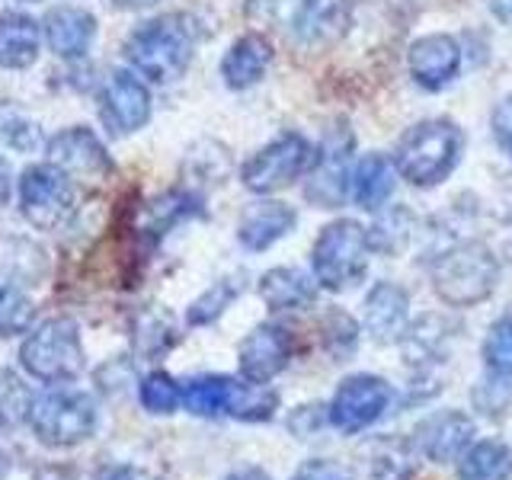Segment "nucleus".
Segmentation results:
<instances>
[{"instance_id":"8","label":"nucleus","mask_w":512,"mask_h":480,"mask_svg":"<svg viewBox=\"0 0 512 480\" xmlns=\"http://www.w3.org/2000/svg\"><path fill=\"white\" fill-rule=\"evenodd\" d=\"M391 400L394 391L381 375H349L336 384L327 404V420L343 436H359V432L372 429L391 410Z\"/></svg>"},{"instance_id":"16","label":"nucleus","mask_w":512,"mask_h":480,"mask_svg":"<svg viewBox=\"0 0 512 480\" xmlns=\"http://www.w3.org/2000/svg\"><path fill=\"white\" fill-rule=\"evenodd\" d=\"M295 224H298L295 208H288L285 202H272V199L253 202L237 221V240L247 250L260 253V250H269L285 234H292Z\"/></svg>"},{"instance_id":"40","label":"nucleus","mask_w":512,"mask_h":480,"mask_svg":"<svg viewBox=\"0 0 512 480\" xmlns=\"http://www.w3.org/2000/svg\"><path fill=\"white\" fill-rule=\"evenodd\" d=\"M7 474H10V455L0 452V480H4Z\"/></svg>"},{"instance_id":"38","label":"nucleus","mask_w":512,"mask_h":480,"mask_svg":"<svg viewBox=\"0 0 512 480\" xmlns=\"http://www.w3.org/2000/svg\"><path fill=\"white\" fill-rule=\"evenodd\" d=\"M10 199V167H7V160L0 157V208L7 205Z\"/></svg>"},{"instance_id":"20","label":"nucleus","mask_w":512,"mask_h":480,"mask_svg":"<svg viewBox=\"0 0 512 480\" xmlns=\"http://www.w3.org/2000/svg\"><path fill=\"white\" fill-rule=\"evenodd\" d=\"M269 61H272V45L263 36L250 32V36H240L231 45V52L224 55L221 77H224V84H228L231 90H247L266 74Z\"/></svg>"},{"instance_id":"24","label":"nucleus","mask_w":512,"mask_h":480,"mask_svg":"<svg viewBox=\"0 0 512 480\" xmlns=\"http://www.w3.org/2000/svg\"><path fill=\"white\" fill-rule=\"evenodd\" d=\"M391 192H394L391 160L381 154H365V160H359L356 173H352V199H356V205L375 212V208H381L391 199Z\"/></svg>"},{"instance_id":"36","label":"nucleus","mask_w":512,"mask_h":480,"mask_svg":"<svg viewBox=\"0 0 512 480\" xmlns=\"http://www.w3.org/2000/svg\"><path fill=\"white\" fill-rule=\"evenodd\" d=\"M100 480H151V477L144 474L141 468H135V464H116V468L103 471Z\"/></svg>"},{"instance_id":"21","label":"nucleus","mask_w":512,"mask_h":480,"mask_svg":"<svg viewBox=\"0 0 512 480\" xmlns=\"http://www.w3.org/2000/svg\"><path fill=\"white\" fill-rule=\"evenodd\" d=\"M237 378L228 375H199L183 381V407L192 416H205V420H218V416H231L234 397H237Z\"/></svg>"},{"instance_id":"14","label":"nucleus","mask_w":512,"mask_h":480,"mask_svg":"<svg viewBox=\"0 0 512 480\" xmlns=\"http://www.w3.org/2000/svg\"><path fill=\"white\" fill-rule=\"evenodd\" d=\"M461 48L452 36H423L410 45V74L426 90H442L458 77Z\"/></svg>"},{"instance_id":"13","label":"nucleus","mask_w":512,"mask_h":480,"mask_svg":"<svg viewBox=\"0 0 512 480\" xmlns=\"http://www.w3.org/2000/svg\"><path fill=\"white\" fill-rule=\"evenodd\" d=\"M48 164H55L74 180H103L112 173V160L103 148V141L96 138L90 128H68L52 138L48 144Z\"/></svg>"},{"instance_id":"4","label":"nucleus","mask_w":512,"mask_h":480,"mask_svg":"<svg viewBox=\"0 0 512 480\" xmlns=\"http://www.w3.org/2000/svg\"><path fill=\"white\" fill-rule=\"evenodd\" d=\"M311 269L317 285L327 292L356 288L368 272V231L349 218L327 224L311 247Z\"/></svg>"},{"instance_id":"22","label":"nucleus","mask_w":512,"mask_h":480,"mask_svg":"<svg viewBox=\"0 0 512 480\" xmlns=\"http://www.w3.org/2000/svg\"><path fill=\"white\" fill-rule=\"evenodd\" d=\"M39 26L26 13L0 16V64L13 71L29 68L39 58Z\"/></svg>"},{"instance_id":"31","label":"nucleus","mask_w":512,"mask_h":480,"mask_svg":"<svg viewBox=\"0 0 512 480\" xmlns=\"http://www.w3.org/2000/svg\"><path fill=\"white\" fill-rule=\"evenodd\" d=\"M32 400L26 394V384L7 368H0V429H10L29 416Z\"/></svg>"},{"instance_id":"2","label":"nucleus","mask_w":512,"mask_h":480,"mask_svg":"<svg viewBox=\"0 0 512 480\" xmlns=\"http://www.w3.org/2000/svg\"><path fill=\"white\" fill-rule=\"evenodd\" d=\"M432 288L436 295L452 304V308H474V304L487 301L500 279V263L490 247L477 244V240H464V244L448 247L439 253V260L429 269Z\"/></svg>"},{"instance_id":"12","label":"nucleus","mask_w":512,"mask_h":480,"mask_svg":"<svg viewBox=\"0 0 512 480\" xmlns=\"http://www.w3.org/2000/svg\"><path fill=\"white\" fill-rule=\"evenodd\" d=\"M288 362H292V336L279 324L253 327L237 346L240 378L253 384H269L272 378H279Z\"/></svg>"},{"instance_id":"29","label":"nucleus","mask_w":512,"mask_h":480,"mask_svg":"<svg viewBox=\"0 0 512 480\" xmlns=\"http://www.w3.org/2000/svg\"><path fill=\"white\" fill-rule=\"evenodd\" d=\"M484 362L490 375L512 378V314H503L484 336Z\"/></svg>"},{"instance_id":"3","label":"nucleus","mask_w":512,"mask_h":480,"mask_svg":"<svg viewBox=\"0 0 512 480\" xmlns=\"http://www.w3.org/2000/svg\"><path fill=\"white\" fill-rule=\"evenodd\" d=\"M464 135L452 119H429L400 138L394 164L407 183L436 186L458 167Z\"/></svg>"},{"instance_id":"18","label":"nucleus","mask_w":512,"mask_h":480,"mask_svg":"<svg viewBox=\"0 0 512 480\" xmlns=\"http://www.w3.org/2000/svg\"><path fill=\"white\" fill-rule=\"evenodd\" d=\"M96 36V20L80 7H55L45 16V42L61 58H80Z\"/></svg>"},{"instance_id":"33","label":"nucleus","mask_w":512,"mask_h":480,"mask_svg":"<svg viewBox=\"0 0 512 480\" xmlns=\"http://www.w3.org/2000/svg\"><path fill=\"white\" fill-rule=\"evenodd\" d=\"M327 420V407L320 404H301L288 413V432H295V439H311L314 432L324 429Z\"/></svg>"},{"instance_id":"11","label":"nucleus","mask_w":512,"mask_h":480,"mask_svg":"<svg viewBox=\"0 0 512 480\" xmlns=\"http://www.w3.org/2000/svg\"><path fill=\"white\" fill-rule=\"evenodd\" d=\"M100 116L112 135H132L151 119V93L135 74L112 71L100 90Z\"/></svg>"},{"instance_id":"32","label":"nucleus","mask_w":512,"mask_h":480,"mask_svg":"<svg viewBox=\"0 0 512 480\" xmlns=\"http://www.w3.org/2000/svg\"><path fill=\"white\" fill-rule=\"evenodd\" d=\"M32 324V301L16 288L0 285V336L26 333Z\"/></svg>"},{"instance_id":"27","label":"nucleus","mask_w":512,"mask_h":480,"mask_svg":"<svg viewBox=\"0 0 512 480\" xmlns=\"http://www.w3.org/2000/svg\"><path fill=\"white\" fill-rule=\"evenodd\" d=\"M138 400L141 407L154 416H170L183 407V384L173 381L167 372H151L138 384Z\"/></svg>"},{"instance_id":"37","label":"nucleus","mask_w":512,"mask_h":480,"mask_svg":"<svg viewBox=\"0 0 512 480\" xmlns=\"http://www.w3.org/2000/svg\"><path fill=\"white\" fill-rule=\"evenodd\" d=\"M224 480H272L269 477V471H263V468H256V464H247V468H237V471H231Z\"/></svg>"},{"instance_id":"39","label":"nucleus","mask_w":512,"mask_h":480,"mask_svg":"<svg viewBox=\"0 0 512 480\" xmlns=\"http://www.w3.org/2000/svg\"><path fill=\"white\" fill-rule=\"evenodd\" d=\"M119 10H144V7H151V4H157V0H112Z\"/></svg>"},{"instance_id":"25","label":"nucleus","mask_w":512,"mask_h":480,"mask_svg":"<svg viewBox=\"0 0 512 480\" xmlns=\"http://www.w3.org/2000/svg\"><path fill=\"white\" fill-rule=\"evenodd\" d=\"M346 148H336V144H327L324 157H317V173L311 176L308 186V199L317 202L320 208H336L346 196Z\"/></svg>"},{"instance_id":"28","label":"nucleus","mask_w":512,"mask_h":480,"mask_svg":"<svg viewBox=\"0 0 512 480\" xmlns=\"http://www.w3.org/2000/svg\"><path fill=\"white\" fill-rule=\"evenodd\" d=\"M410 234H413V221L407 208H394L391 215L378 218V224L368 231V247H375L378 253H404L410 244Z\"/></svg>"},{"instance_id":"30","label":"nucleus","mask_w":512,"mask_h":480,"mask_svg":"<svg viewBox=\"0 0 512 480\" xmlns=\"http://www.w3.org/2000/svg\"><path fill=\"white\" fill-rule=\"evenodd\" d=\"M324 346L336 362H346L359 346V324L346 311H330L324 317Z\"/></svg>"},{"instance_id":"10","label":"nucleus","mask_w":512,"mask_h":480,"mask_svg":"<svg viewBox=\"0 0 512 480\" xmlns=\"http://www.w3.org/2000/svg\"><path fill=\"white\" fill-rule=\"evenodd\" d=\"M477 442V423L464 410H436L413 429V448L432 464H455Z\"/></svg>"},{"instance_id":"19","label":"nucleus","mask_w":512,"mask_h":480,"mask_svg":"<svg viewBox=\"0 0 512 480\" xmlns=\"http://www.w3.org/2000/svg\"><path fill=\"white\" fill-rule=\"evenodd\" d=\"M349 23V0H301L295 13V36L304 45H327L340 39Z\"/></svg>"},{"instance_id":"26","label":"nucleus","mask_w":512,"mask_h":480,"mask_svg":"<svg viewBox=\"0 0 512 480\" xmlns=\"http://www.w3.org/2000/svg\"><path fill=\"white\" fill-rule=\"evenodd\" d=\"M240 292H244V276H224V279L212 282L196 301L189 304L186 324L189 327H208V324H215V320L231 308V301L240 298Z\"/></svg>"},{"instance_id":"1","label":"nucleus","mask_w":512,"mask_h":480,"mask_svg":"<svg viewBox=\"0 0 512 480\" xmlns=\"http://www.w3.org/2000/svg\"><path fill=\"white\" fill-rule=\"evenodd\" d=\"M192 48H196V29L189 26L186 16L167 13L141 23L128 36L125 58L138 74L154 80V84H170L189 68Z\"/></svg>"},{"instance_id":"5","label":"nucleus","mask_w":512,"mask_h":480,"mask_svg":"<svg viewBox=\"0 0 512 480\" xmlns=\"http://www.w3.org/2000/svg\"><path fill=\"white\" fill-rule=\"evenodd\" d=\"M84 343L71 317H55L36 327L20 349L23 368L45 384H71L84 372Z\"/></svg>"},{"instance_id":"9","label":"nucleus","mask_w":512,"mask_h":480,"mask_svg":"<svg viewBox=\"0 0 512 480\" xmlns=\"http://www.w3.org/2000/svg\"><path fill=\"white\" fill-rule=\"evenodd\" d=\"M314 167L317 151L311 148V141L301 138L298 132H288L269 141L263 151H256L240 170V180L250 192H279Z\"/></svg>"},{"instance_id":"6","label":"nucleus","mask_w":512,"mask_h":480,"mask_svg":"<svg viewBox=\"0 0 512 480\" xmlns=\"http://www.w3.org/2000/svg\"><path fill=\"white\" fill-rule=\"evenodd\" d=\"M26 420L42 445L71 448L93 436L96 423H100V410H96V400L84 391L55 388L32 400Z\"/></svg>"},{"instance_id":"34","label":"nucleus","mask_w":512,"mask_h":480,"mask_svg":"<svg viewBox=\"0 0 512 480\" xmlns=\"http://www.w3.org/2000/svg\"><path fill=\"white\" fill-rule=\"evenodd\" d=\"M288 480H352V474L343 468V464H336L330 458H311V461H304Z\"/></svg>"},{"instance_id":"17","label":"nucleus","mask_w":512,"mask_h":480,"mask_svg":"<svg viewBox=\"0 0 512 480\" xmlns=\"http://www.w3.org/2000/svg\"><path fill=\"white\" fill-rule=\"evenodd\" d=\"M260 298L269 311H301L317 301V279L295 266H276L263 272Z\"/></svg>"},{"instance_id":"23","label":"nucleus","mask_w":512,"mask_h":480,"mask_svg":"<svg viewBox=\"0 0 512 480\" xmlns=\"http://www.w3.org/2000/svg\"><path fill=\"white\" fill-rule=\"evenodd\" d=\"M458 480H512V448L503 439H477L458 461Z\"/></svg>"},{"instance_id":"35","label":"nucleus","mask_w":512,"mask_h":480,"mask_svg":"<svg viewBox=\"0 0 512 480\" xmlns=\"http://www.w3.org/2000/svg\"><path fill=\"white\" fill-rule=\"evenodd\" d=\"M493 138L503 148V154L512 157V96L493 109Z\"/></svg>"},{"instance_id":"7","label":"nucleus","mask_w":512,"mask_h":480,"mask_svg":"<svg viewBox=\"0 0 512 480\" xmlns=\"http://www.w3.org/2000/svg\"><path fill=\"white\" fill-rule=\"evenodd\" d=\"M23 218L39 231H61L77 215V192L71 176L55 164H36L20 180Z\"/></svg>"},{"instance_id":"15","label":"nucleus","mask_w":512,"mask_h":480,"mask_svg":"<svg viewBox=\"0 0 512 480\" xmlns=\"http://www.w3.org/2000/svg\"><path fill=\"white\" fill-rule=\"evenodd\" d=\"M407 317H410V298L397 282H378L365 295L362 324L375 343H391L397 336H404Z\"/></svg>"}]
</instances>
